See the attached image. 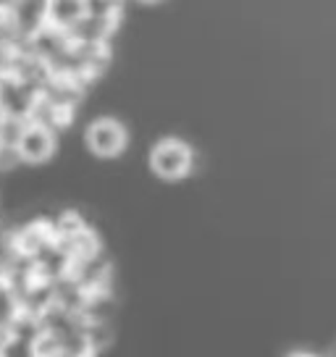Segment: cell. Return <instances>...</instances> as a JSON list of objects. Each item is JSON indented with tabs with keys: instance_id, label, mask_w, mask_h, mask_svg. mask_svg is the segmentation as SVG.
I'll return each mask as SVG.
<instances>
[{
	"instance_id": "1",
	"label": "cell",
	"mask_w": 336,
	"mask_h": 357,
	"mask_svg": "<svg viewBox=\"0 0 336 357\" xmlns=\"http://www.w3.org/2000/svg\"><path fill=\"white\" fill-rule=\"evenodd\" d=\"M150 166L160 178H181L192 168V150L181 139H163L150 153Z\"/></svg>"
},
{
	"instance_id": "2",
	"label": "cell",
	"mask_w": 336,
	"mask_h": 357,
	"mask_svg": "<svg viewBox=\"0 0 336 357\" xmlns=\"http://www.w3.org/2000/svg\"><path fill=\"white\" fill-rule=\"evenodd\" d=\"M87 145L95 155L116 158L126 147V129L113 119H98L87 129Z\"/></svg>"
},
{
	"instance_id": "7",
	"label": "cell",
	"mask_w": 336,
	"mask_h": 357,
	"mask_svg": "<svg viewBox=\"0 0 336 357\" xmlns=\"http://www.w3.org/2000/svg\"><path fill=\"white\" fill-rule=\"evenodd\" d=\"M289 357H313V355H303V352H297V355H289Z\"/></svg>"
},
{
	"instance_id": "3",
	"label": "cell",
	"mask_w": 336,
	"mask_h": 357,
	"mask_svg": "<svg viewBox=\"0 0 336 357\" xmlns=\"http://www.w3.org/2000/svg\"><path fill=\"white\" fill-rule=\"evenodd\" d=\"M19 155L22 160L26 163H43L47 158L53 155V150H56V139H53V134L47 126L43 123H32V126H26L22 134H19Z\"/></svg>"
},
{
	"instance_id": "4",
	"label": "cell",
	"mask_w": 336,
	"mask_h": 357,
	"mask_svg": "<svg viewBox=\"0 0 336 357\" xmlns=\"http://www.w3.org/2000/svg\"><path fill=\"white\" fill-rule=\"evenodd\" d=\"M13 24L26 37H34L43 26H47L50 0H16L13 3Z\"/></svg>"
},
{
	"instance_id": "6",
	"label": "cell",
	"mask_w": 336,
	"mask_h": 357,
	"mask_svg": "<svg viewBox=\"0 0 336 357\" xmlns=\"http://www.w3.org/2000/svg\"><path fill=\"white\" fill-rule=\"evenodd\" d=\"M16 0H0V8H13Z\"/></svg>"
},
{
	"instance_id": "5",
	"label": "cell",
	"mask_w": 336,
	"mask_h": 357,
	"mask_svg": "<svg viewBox=\"0 0 336 357\" xmlns=\"http://www.w3.org/2000/svg\"><path fill=\"white\" fill-rule=\"evenodd\" d=\"M87 0H50V11H47V24H53L58 29H77L79 24L87 22Z\"/></svg>"
}]
</instances>
